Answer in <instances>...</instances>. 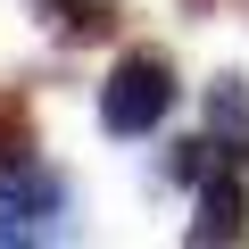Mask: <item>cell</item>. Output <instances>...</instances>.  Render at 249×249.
Returning a JSON list of instances; mask_svg holds the SVG:
<instances>
[{
	"label": "cell",
	"mask_w": 249,
	"mask_h": 249,
	"mask_svg": "<svg viewBox=\"0 0 249 249\" xmlns=\"http://www.w3.org/2000/svg\"><path fill=\"white\" fill-rule=\"evenodd\" d=\"M175 58L166 50H124L108 75H100V124L116 142H142V133H158L166 124V108H175Z\"/></svg>",
	"instance_id": "obj_1"
},
{
	"label": "cell",
	"mask_w": 249,
	"mask_h": 249,
	"mask_svg": "<svg viewBox=\"0 0 249 249\" xmlns=\"http://www.w3.org/2000/svg\"><path fill=\"white\" fill-rule=\"evenodd\" d=\"M58 208H67V183L50 175V166H9V191H0V241H25V232H50L58 224Z\"/></svg>",
	"instance_id": "obj_2"
},
{
	"label": "cell",
	"mask_w": 249,
	"mask_h": 249,
	"mask_svg": "<svg viewBox=\"0 0 249 249\" xmlns=\"http://www.w3.org/2000/svg\"><path fill=\"white\" fill-rule=\"evenodd\" d=\"M34 17L67 42V50H100V42H116V0H34Z\"/></svg>",
	"instance_id": "obj_3"
},
{
	"label": "cell",
	"mask_w": 249,
	"mask_h": 249,
	"mask_svg": "<svg viewBox=\"0 0 249 249\" xmlns=\"http://www.w3.org/2000/svg\"><path fill=\"white\" fill-rule=\"evenodd\" d=\"M249 232V191L232 175H208L199 183V216H191V249H216V241H241Z\"/></svg>",
	"instance_id": "obj_4"
},
{
	"label": "cell",
	"mask_w": 249,
	"mask_h": 249,
	"mask_svg": "<svg viewBox=\"0 0 249 249\" xmlns=\"http://www.w3.org/2000/svg\"><path fill=\"white\" fill-rule=\"evenodd\" d=\"M208 133H216V150L249 158V75H216L208 83Z\"/></svg>",
	"instance_id": "obj_5"
},
{
	"label": "cell",
	"mask_w": 249,
	"mask_h": 249,
	"mask_svg": "<svg viewBox=\"0 0 249 249\" xmlns=\"http://www.w3.org/2000/svg\"><path fill=\"white\" fill-rule=\"evenodd\" d=\"M34 158V100L25 91H0V175Z\"/></svg>",
	"instance_id": "obj_6"
},
{
	"label": "cell",
	"mask_w": 249,
	"mask_h": 249,
	"mask_svg": "<svg viewBox=\"0 0 249 249\" xmlns=\"http://www.w3.org/2000/svg\"><path fill=\"white\" fill-rule=\"evenodd\" d=\"M166 175H175V183H208V175H216V133L175 142V150H166Z\"/></svg>",
	"instance_id": "obj_7"
},
{
	"label": "cell",
	"mask_w": 249,
	"mask_h": 249,
	"mask_svg": "<svg viewBox=\"0 0 249 249\" xmlns=\"http://www.w3.org/2000/svg\"><path fill=\"white\" fill-rule=\"evenodd\" d=\"M183 9H191V17H199V9H208V0H183Z\"/></svg>",
	"instance_id": "obj_8"
}]
</instances>
